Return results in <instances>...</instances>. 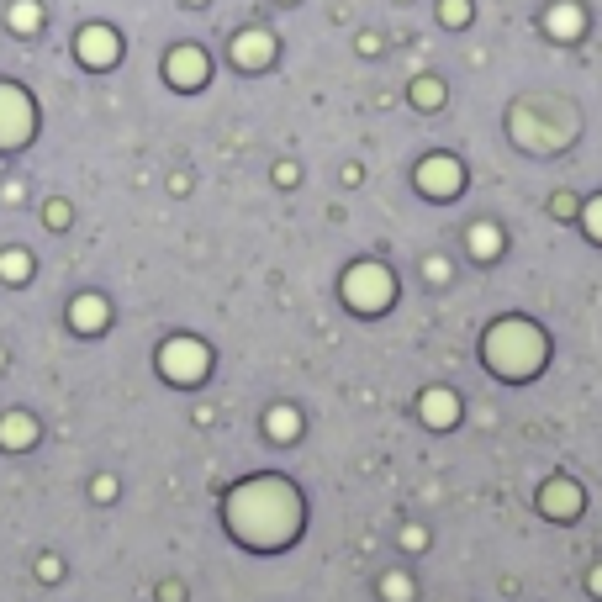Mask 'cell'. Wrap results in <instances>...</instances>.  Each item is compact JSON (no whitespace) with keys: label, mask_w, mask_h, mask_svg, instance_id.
<instances>
[{"label":"cell","mask_w":602,"mask_h":602,"mask_svg":"<svg viewBox=\"0 0 602 602\" xmlns=\"http://www.w3.org/2000/svg\"><path fill=\"white\" fill-rule=\"evenodd\" d=\"M544 507H550V513H576L581 492H576V486H566V481H555L550 492H544Z\"/></svg>","instance_id":"7c38bea8"},{"label":"cell","mask_w":602,"mask_h":602,"mask_svg":"<svg viewBox=\"0 0 602 602\" xmlns=\"http://www.w3.org/2000/svg\"><path fill=\"white\" fill-rule=\"evenodd\" d=\"M344 296H349L354 312L375 317V312H386V301H391V275L381 265H354L344 275Z\"/></svg>","instance_id":"277c9868"},{"label":"cell","mask_w":602,"mask_h":602,"mask_svg":"<svg viewBox=\"0 0 602 602\" xmlns=\"http://www.w3.org/2000/svg\"><path fill=\"white\" fill-rule=\"evenodd\" d=\"M106 323V301L101 296H80L74 301V328H101Z\"/></svg>","instance_id":"8fae6325"},{"label":"cell","mask_w":602,"mask_h":602,"mask_svg":"<svg viewBox=\"0 0 602 602\" xmlns=\"http://www.w3.org/2000/svg\"><path fill=\"white\" fill-rule=\"evenodd\" d=\"M74 53H80L85 69H111L122 59V37L111 27H85L80 37H74Z\"/></svg>","instance_id":"52a82bcc"},{"label":"cell","mask_w":602,"mask_h":602,"mask_svg":"<svg viewBox=\"0 0 602 602\" xmlns=\"http://www.w3.org/2000/svg\"><path fill=\"white\" fill-rule=\"evenodd\" d=\"M587 233H592V238L602 243V196H597V201L587 206Z\"/></svg>","instance_id":"44dd1931"},{"label":"cell","mask_w":602,"mask_h":602,"mask_svg":"<svg viewBox=\"0 0 602 602\" xmlns=\"http://www.w3.org/2000/svg\"><path fill=\"white\" fill-rule=\"evenodd\" d=\"M481 360L492 365L497 375H507V381H523V375H534L544 365V333L529 328V323H497L492 333L481 338Z\"/></svg>","instance_id":"7a4b0ae2"},{"label":"cell","mask_w":602,"mask_h":602,"mask_svg":"<svg viewBox=\"0 0 602 602\" xmlns=\"http://www.w3.org/2000/svg\"><path fill=\"white\" fill-rule=\"evenodd\" d=\"M164 74H169V85H175V90H201L212 69H206V53L201 48H175L164 59Z\"/></svg>","instance_id":"ba28073f"},{"label":"cell","mask_w":602,"mask_h":602,"mask_svg":"<svg viewBox=\"0 0 602 602\" xmlns=\"http://www.w3.org/2000/svg\"><path fill=\"white\" fill-rule=\"evenodd\" d=\"M37 127V111H32V96L22 85H6L0 80V148H22Z\"/></svg>","instance_id":"3957f363"},{"label":"cell","mask_w":602,"mask_h":602,"mask_svg":"<svg viewBox=\"0 0 602 602\" xmlns=\"http://www.w3.org/2000/svg\"><path fill=\"white\" fill-rule=\"evenodd\" d=\"M159 370L169 381H201L206 375V344H196V338H169L164 354H159Z\"/></svg>","instance_id":"8992f818"},{"label":"cell","mask_w":602,"mask_h":602,"mask_svg":"<svg viewBox=\"0 0 602 602\" xmlns=\"http://www.w3.org/2000/svg\"><path fill=\"white\" fill-rule=\"evenodd\" d=\"M455 397H449V391H444V397H439V391H434V397H428V423H455Z\"/></svg>","instance_id":"9a60e30c"},{"label":"cell","mask_w":602,"mask_h":602,"mask_svg":"<svg viewBox=\"0 0 602 602\" xmlns=\"http://www.w3.org/2000/svg\"><path fill=\"white\" fill-rule=\"evenodd\" d=\"M270 439H296V418H291V412H270Z\"/></svg>","instance_id":"d6986e66"},{"label":"cell","mask_w":602,"mask_h":602,"mask_svg":"<svg viewBox=\"0 0 602 602\" xmlns=\"http://www.w3.org/2000/svg\"><path fill=\"white\" fill-rule=\"evenodd\" d=\"M470 249H476L481 259H492V254L502 249V238H497V228H476V233H470Z\"/></svg>","instance_id":"e0dca14e"},{"label":"cell","mask_w":602,"mask_h":602,"mask_svg":"<svg viewBox=\"0 0 602 602\" xmlns=\"http://www.w3.org/2000/svg\"><path fill=\"white\" fill-rule=\"evenodd\" d=\"M27 270H32V259H27L22 249L0 254V275H6V280H27Z\"/></svg>","instance_id":"2e32d148"},{"label":"cell","mask_w":602,"mask_h":602,"mask_svg":"<svg viewBox=\"0 0 602 602\" xmlns=\"http://www.w3.org/2000/svg\"><path fill=\"white\" fill-rule=\"evenodd\" d=\"M412 96H418V106H439V101H444L434 80H418V90H412Z\"/></svg>","instance_id":"ffe728a7"},{"label":"cell","mask_w":602,"mask_h":602,"mask_svg":"<svg viewBox=\"0 0 602 602\" xmlns=\"http://www.w3.org/2000/svg\"><path fill=\"white\" fill-rule=\"evenodd\" d=\"M270 59H275V37L270 32H238L233 37V64L238 69L254 74V69H265Z\"/></svg>","instance_id":"9c48e42d"},{"label":"cell","mask_w":602,"mask_h":602,"mask_svg":"<svg viewBox=\"0 0 602 602\" xmlns=\"http://www.w3.org/2000/svg\"><path fill=\"white\" fill-rule=\"evenodd\" d=\"M37 27H43L37 0H16V6H11V32H37Z\"/></svg>","instance_id":"5bb4252c"},{"label":"cell","mask_w":602,"mask_h":602,"mask_svg":"<svg viewBox=\"0 0 602 602\" xmlns=\"http://www.w3.org/2000/svg\"><path fill=\"white\" fill-rule=\"evenodd\" d=\"M439 22L465 27V22H470V6H465V0H439Z\"/></svg>","instance_id":"ac0fdd59"},{"label":"cell","mask_w":602,"mask_h":602,"mask_svg":"<svg viewBox=\"0 0 602 602\" xmlns=\"http://www.w3.org/2000/svg\"><path fill=\"white\" fill-rule=\"evenodd\" d=\"M418 191L434 196V201H455V196L465 191V169H460V159H449V154L423 159V164H418Z\"/></svg>","instance_id":"5b68a950"},{"label":"cell","mask_w":602,"mask_h":602,"mask_svg":"<svg viewBox=\"0 0 602 602\" xmlns=\"http://www.w3.org/2000/svg\"><path fill=\"white\" fill-rule=\"evenodd\" d=\"M544 27H550V37H560V43H566V37H581V27H587V11L571 6V0H560Z\"/></svg>","instance_id":"30bf717a"},{"label":"cell","mask_w":602,"mask_h":602,"mask_svg":"<svg viewBox=\"0 0 602 602\" xmlns=\"http://www.w3.org/2000/svg\"><path fill=\"white\" fill-rule=\"evenodd\" d=\"M291 523V529H301V502H296V492L286 481H243L238 492L228 497V529L238 534V539H249V544H259V550H275V529L270 523Z\"/></svg>","instance_id":"6da1fadb"},{"label":"cell","mask_w":602,"mask_h":602,"mask_svg":"<svg viewBox=\"0 0 602 602\" xmlns=\"http://www.w3.org/2000/svg\"><path fill=\"white\" fill-rule=\"evenodd\" d=\"M32 434H37L32 418H6V423H0V444H11V449H27Z\"/></svg>","instance_id":"4fadbf2b"}]
</instances>
